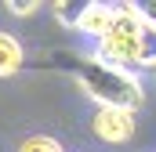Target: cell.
Segmentation results:
<instances>
[{
  "label": "cell",
  "mask_w": 156,
  "mask_h": 152,
  "mask_svg": "<svg viewBox=\"0 0 156 152\" xmlns=\"http://www.w3.org/2000/svg\"><path fill=\"white\" fill-rule=\"evenodd\" d=\"M47 65L62 69L83 87L87 98H94L102 109H127L134 112L145 102V87L138 73L131 69H116L109 62H102L98 54H80V51H55L47 54Z\"/></svg>",
  "instance_id": "cell-1"
},
{
  "label": "cell",
  "mask_w": 156,
  "mask_h": 152,
  "mask_svg": "<svg viewBox=\"0 0 156 152\" xmlns=\"http://www.w3.org/2000/svg\"><path fill=\"white\" fill-rule=\"evenodd\" d=\"M18 152H66V149H62V141H55L51 134H29V138H22Z\"/></svg>",
  "instance_id": "cell-7"
},
{
  "label": "cell",
  "mask_w": 156,
  "mask_h": 152,
  "mask_svg": "<svg viewBox=\"0 0 156 152\" xmlns=\"http://www.w3.org/2000/svg\"><path fill=\"white\" fill-rule=\"evenodd\" d=\"M138 15H142V22H145L149 29H156V0H149V4H138Z\"/></svg>",
  "instance_id": "cell-10"
},
{
  "label": "cell",
  "mask_w": 156,
  "mask_h": 152,
  "mask_svg": "<svg viewBox=\"0 0 156 152\" xmlns=\"http://www.w3.org/2000/svg\"><path fill=\"white\" fill-rule=\"evenodd\" d=\"M109 18H113V4H83V7H80V15H76V26H73V29H80L83 36L102 40L105 26H109Z\"/></svg>",
  "instance_id": "cell-4"
},
{
  "label": "cell",
  "mask_w": 156,
  "mask_h": 152,
  "mask_svg": "<svg viewBox=\"0 0 156 152\" xmlns=\"http://www.w3.org/2000/svg\"><path fill=\"white\" fill-rule=\"evenodd\" d=\"M91 130H94V138H102V141H109V145H123V141H131L134 138V112H127V109H94L91 116Z\"/></svg>",
  "instance_id": "cell-3"
},
{
  "label": "cell",
  "mask_w": 156,
  "mask_h": 152,
  "mask_svg": "<svg viewBox=\"0 0 156 152\" xmlns=\"http://www.w3.org/2000/svg\"><path fill=\"white\" fill-rule=\"evenodd\" d=\"M22 65H26V51H22L18 36H11V33H4V29H0V80L18 76Z\"/></svg>",
  "instance_id": "cell-5"
},
{
  "label": "cell",
  "mask_w": 156,
  "mask_h": 152,
  "mask_svg": "<svg viewBox=\"0 0 156 152\" xmlns=\"http://www.w3.org/2000/svg\"><path fill=\"white\" fill-rule=\"evenodd\" d=\"M7 11L18 15V18H29V15L40 11V4H37V0H7Z\"/></svg>",
  "instance_id": "cell-8"
},
{
  "label": "cell",
  "mask_w": 156,
  "mask_h": 152,
  "mask_svg": "<svg viewBox=\"0 0 156 152\" xmlns=\"http://www.w3.org/2000/svg\"><path fill=\"white\" fill-rule=\"evenodd\" d=\"M134 69H156V29H142V43H138V58Z\"/></svg>",
  "instance_id": "cell-6"
},
{
  "label": "cell",
  "mask_w": 156,
  "mask_h": 152,
  "mask_svg": "<svg viewBox=\"0 0 156 152\" xmlns=\"http://www.w3.org/2000/svg\"><path fill=\"white\" fill-rule=\"evenodd\" d=\"M142 15L138 4H113V18L105 26V33L98 40V58L116 65V69H131L134 73V58H138V43H142Z\"/></svg>",
  "instance_id": "cell-2"
},
{
  "label": "cell",
  "mask_w": 156,
  "mask_h": 152,
  "mask_svg": "<svg viewBox=\"0 0 156 152\" xmlns=\"http://www.w3.org/2000/svg\"><path fill=\"white\" fill-rule=\"evenodd\" d=\"M83 4H55V11H58V18L62 22H69V26H76V15Z\"/></svg>",
  "instance_id": "cell-9"
}]
</instances>
